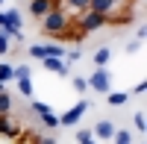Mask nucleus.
<instances>
[{"label": "nucleus", "instance_id": "9d476101", "mask_svg": "<svg viewBox=\"0 0 147 144\" xmlns=\"http://www.w3.org/2000/svg\"><path fill=\"white\" fill-rule=\"evenodd\" d=\"M109 59H112V50H109V47H97L91 62H94V68H106V65H109Z\"/></svg>", "mask_w": 147, "mask_h": 144}, {"label": "nucleus", "instance_id": "b1692460", "mask_svg": "<svg viewBox=\"0 0 147 144\" xmlns=\"http://www.w3.org/2000/svg\"><path fill=\"white\" fill-rule=\"evenodd\" d=\"M18 144H38V135H32V133H21V135H18Z\"/></svg>", "mask_w": 147, "mask_h": 144}, {"label": "nucleus", "instance_id": "f257e3e1", "mask_svg": "<svg viewBox=\"0 0 147 144\" xmlns=\"http://www.w3.org/2000/svg\"><path fill=\"white\" fill-rule=\"evenodd\" d=\"M71 21H74V18L68 15L65 9H53L50 15L41 18V32H44V35H53V38H65Z\"/></svg>", "mask_w": 147, "mask_h": 144}, {"label": "nucleus", "instance_id": "f03ea898", "mask_svg": "<svg viewBox=\"0 0 147 144\" xmlns=\"http://www.w3.org/2000/svg\"><path fill=\"white\" fill-rule=\"evenodd\" d=\"M74 24H77V30H80L82 35H91V32H97V30L109 27V21H106L103 15H97V12H82L80 18H74Z\"/></svg>", "mask_w": 147, "mask_h": 144}, {"label": "nucleus", "instance_id": "2eb2a0df", "mask_svg": "<svg viewBox=\"0 0 147 144\" xmlns=\"http://www.w3.org/2000/svg\"><path fill=\"white\" fill-rule=\"evenodd\" d=\"M9 112H12V94L0 91V115H9Z\"/></svg>", "mask_w": 147, "mask_h": 144}, {"label": "nucleus", "instance_id": "393cba45", "mask_svg": "<svg viewBox=\"0 0 147 144\" xmlns=\"http://www.w3.org/2000/svg\"><path fill=\"white\" fill-rule=\"evenodd\" d=\"M32 112H38V115H47V112H53L47 103H41V100H32Z\"/></svg>", "mask_w": 147, "mask_h": 144}, {"label": "nucleus", "instance_id": "7c9ffc66", "mask_svg": "<svg viewBox=\"0 0 147 144\" xmlns=\"http://www.w3.org/2000/svg\"><path fill=\"white\" fill-rule=\"evenodd\" d=\"M85 144H97V141H94V138H91V141H85Z\"/></svg>", "mask_w": 147, "mask_h": 144}, {"label": "nucleus", "instance_id": "9b49d317", "mask_svg": "<svg viewBox=\"0 0 147 144\" xmlns=\"http://www.w3.org/2000/svg\"><path fill=\"white\" fill-rule=\"evenodd\" d=\"M127 100H129V91H109L106 94V103L109 106H124Z\"/></svg>", "mask_w": 147, "mask_h": 144}, {"label": "nucleus", "instance_id": "a878e982", "mask_svg": "<svg viewBox=\"0 0 147 144\" xmlns=\"http://www.w3.org/2000/svg\"><path fill=\"white\" fill-rule=\"evenodd\" d=\"M91 129H77V144H85V141H91Z\"/></svg>", "mask_w": 147, "mask_h": 144}, {"label": "nucleus", "instance_id": "a211bd4d", "mask_svg": "<svg viewBox=\"0 0 147 144\" xmlns=\"http://www.w3.org/2000/svg\"><path fill=\"white\" fill-rule=\"evenodd\" d=\"M15 82H18V91L24 97H32V79H15Z\"/></svg>", "mask_w": 147, "mask_h": 144}, {"label": "nucleus", "instance_id": "7ed1b4c3", "mask_svg": "<svg viewBox=\"0 0 147 144\" xmlns=\"http://www.w3.org/2000/svg\"><path fill=\"white\" fill-rule=\"evenodd\" d=\"M85 82H88V88L97 91V94H109L112 91V74H109V68H94V74Z\"/></svg>", "mask_w": 147, "mask_h": 144}, {"label": "nucleus", "instance_id": "4be33fe9", "mask_svg": "<svg viewBox=\"0 0 147 144\" xmlns=\"http://www.w3.org/2000/svg\"><path fill=\"white\" fill-rule=\"evenodd\" d=\"M9 50H12V41L6 38V32H3V30H0V56H6Z\"/></svg>", "mask_w": 147, "mask_h": 144}, {"label": "nucleus", "instance_id": "20e7f679", "mask_svg": "<svg viewBox=\"0 0 147 144\" xmlns=\"http://www.w3.org/2000/svg\"><path fill=\"white\" fill-rule=\"evenodd\" d=\"M85 112H88V100H80L77 106H71L65 115H59V127H77Z\"/></svg>", "mask_w": 147, "mask_h": 144}, {"label": "nucleus", "instance_id": "412c9836", "mask_svg": "<svg viewBox=\"0 0 147 144\" xmlns=\"http://www.w3.org/2000/svg\"><path fill=\"white\" fill-rule=\"evenodd\" d=\"M41 124H44V127H50V129H53V127H59V115H53V112L41 115Z\"/></svg>", "mask_w": 147, "mask_h": 144}, {"label": "nucleus", "instance_id": "aec40b11", "mask_svg": "<svg viewBox=\"0 0 147 144\" xmlns=\"http://www.w3.org/2000/svg\"><path fill=\"white\" fill-rule=\"evenodd\" d=\"M80 56H82V50H80V47H74V50H65V65L80 62Z\"/></svg>", "mask_w": 147, "mask_h": 144}, {"label": "nucleus", "instance_id": "f8f14e48", "mask_svg": "<svg viewBox=\"0 0 147 144\" xmlns=\"http://www.w3.org/2000/svg\"><path fill=\"white\" fill-rule=\"evenodd\" d=\"M0 82H15V65H9V62H3L0 65Z\"/></svg>", "mask_w": 147, "mask_h": 144}, {"label": "nucleus", "instance_id": "1a4fd4ad", "mask_svg": "<svg viewBox=\"0 0 147 144\" xmlns=\"http://www.w3.org/2000/svg\"><path fill=\"white\" fill-rule=\"evenodd\" d=\"M0 135H6V138H15L18 141V135H21V127L12 121L9 115H0Z\"/></svg>", "mask_w": 147, "mask_h": 144}, {"label": "nucleus", "instance_id": "423d86ee", "mask_svg": "<svg viewBox=\"0 0 147 144\" xmlns=\"http://www.w3.org/2000/svg\"><path fill=\"white\" fill-rule=\"evenodd\" d=\"M91 135H94V141H112V138H115V124L109 121V118H103V121L94 124Z\"/></svg>", "mask_w": 147, "mask_h": 144}, {"label": "nucleus", "instance_id": "bb28decb", "mask_svg": "<svg viewBox=\"0 0 147 144\" xmlns=\"http://www.w3.org/2000/svg\"><path fill=\"white\" fill-rule=\"evenodd\" d=\"M132 124H136V129H138V133H144V112H136V118H132Z\"/></svg>", "mask_w": 147, "mask_h": 144}, {"label": "nucleus", "instance_id": "4468645a", "mask_svg": "<svg viewBox=\"0 0 147 144\" xmlns=\"http://www.w3.org/2000/svg\"><path fill=\"white\" fill-rule=\"evenodd\" d=\"M44 53L53 59H65V47L62 44H44Z\"/></svg>", "mask_w": 147, "mask_h": 144}, {"label": "nucleus", "instance_id": "6e6552de", "mask_svg": "<svg viewBox=\"0 0 147 144\" xmlns=\"http://www.w3.org/2000/svg\"><path fill=\"white\" fill-rule=\"evenodd\" d=\"M41 65H44L47 71H53V74H59V77H68V74H71V65H65V59L47 56V59H41Z\"/></svg>", "mask_w": 147, "mask_h": 144}, {"label": "nucleus", "instance_id": "ddd939ff", "mask_svg": "<svg viewBox=\"0 0 147 144\" xmlns=\"http://www.w3.org/2000/svg\"><path fill=\"white\" fill-rule=\"evenodd\" d=\"M3 15H6V27H15V30H21V12L18 9H9V12H3Z\"/></svg>", "mask_w": 147, "mask_h": 144}, {"label": "nucleus", "instance_id": "5701e85b", "mask_svg": "<svg viewBox=\"0 0 147 144\" xmlns=\"http://www.w3.org/2000/svg\"><path fill=\"white\" fill-rule=\"evenodd\" d=\"M30 56H32V59H47L44 44H32V47H30Z\"/></svg>", "mask_w": 147, "mask_h": 144}, {"label": "nucleus", "instance_id": "f3484780", "mask_svg": "<svg viewBox=\"0 0 147 144\" xmlns=\"http://www.w3.org/2000/svg\"><path fill=\"white\" fill-rule=\"evenodd\" d=\"M71 85H74V91H77V94H85V91H88V82H85V77H74Z\"/></svg>", "mask_w": 147, "mask_h": 144}, {"label": "nucleus", "instance_id": "2f4dec72", "mask_svg": "<svg viewBox=\"0 0 147 144\" xmlns=\"http://www.w3.org/2000/svg\"><path fill=\"white\" fill-rule=\"evenodd\" d=\"M3 3H6V0H0V9H3Z\"/></svg>", "mask_w": 147, "mask_h": 144}, {"label": "nucleus", "instance_id": "dca6fc26", "mask_svg": "<svg viewBox=\"0 0 147 144\" xmlns=\"http://www.w3.org/2000/svg\"><path fill=\"white\" fill-rule=\"evenodd\" d=\"M115 144H132V133L129 129H115Z\"/></svg>", "mask_w": 147, "mask_h": 144}, {"label": "nucleus", "instance_id": "6ab92c4d", "mask_svg": "<svg viewBox=\"0 0 147 144\" xmlns=\"http://www.w3.org/2000/svg\"><path fill=\"white\" fill-rule=\"evenodd\" d=\"M15 79H32L30 65H18V68H15Z\"/></svg>", "mask_w": 147, "mask_h": 144}, {"label": "nucleus", "instance_id": "0eeeda50", "mask_svg": "<svg viewBox=\"0 0 147 144\" xmlns=\"http://www.w3.org/2000/svg\"><path fill=\"white\" fill-rule=\"evenodd\" d=\"M59 9H65L71 18H80L82 12H88V0H59Z\"/></svg>", "mask_w": 147, "mask_h": 144}, {"label": "nucleus", "instance_id": "c756f323", "mask_svg": "<svg viewBox=\"0 0 147 144\" xmlns=\"http://www.w3.org/2000/svg\"><path fill=\"white\" fill-rule=\"evenodd\" d=\"M0 91H6V85H3V82H0Z\"/></svg>", "mask_w": 147, "mask_h": 144}, {"label": "nucleus", "instance_id": "c85d7f7f", "mask_svg": "<svg viewBox=\"0 0 147 144\" xmlns=\"http://www.w3.org/2000/svg\"><path fill=\"white\" fill-rule=\"evenodd\" d=\"M38 144H56V138H38Z\"/></svg>", "mask_w": 147, "mask_h": 144}, {"label": "nucleus", "instance_id": "cd10ccee", "mask_svg": "<svg viewBox=\"0 0 147 144\" xmlns=\"http://www.w3.org/2000/svg\"><path fill=\"white\" fill-rule=\"evenodd\" d=\"M112 3H115V6H121V9H129L136 0H112Z\"/></svg>", "mask_w": 147, "mask_h": 144}, {"label": "nucleus", "instance_id": "39448f33", "mask_svg": "<svg viewBox=\"0 0 147 144\" xmlns=\"http://www.w3.org/2000/svg\"><path fill=\"white\" fill-rule=\"evenodd\" d=\"M53 9H59V0H30V15L32 18H44V15H50Z\"/></svg>", "mask_w": 147, "mask_h": 144}]
</instances>
